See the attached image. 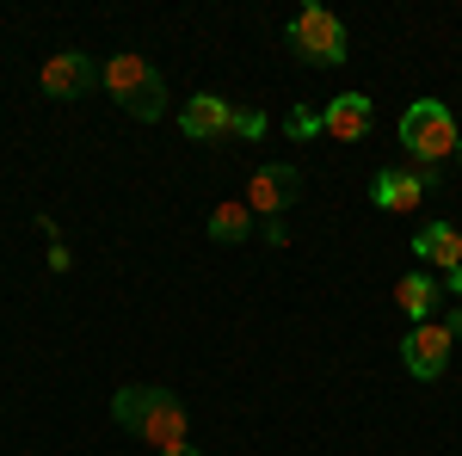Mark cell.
<instances>
[{"label":"cell","mask_w":462,"mask_h":456,"mask_svg":"<svg viewBox=\"0 0 462 456\" xmlns=\"http://www.w3.org/2000/svg\"><path fill=\"white\" fill-rule=\"evenodd\" d=\"M111 420L124 425V432H136L143 444H154V451L167 456L185 444V407H179V395H167V388H117L111 395Z\"/></svg>","instance_id":"cell-1"},{"label":"cell","mask_w":462,"mask_h":456,"mask_svg":"<svg viewBox=\"0 0 462 456\" xmlns=\"http://www.w3.org/2000/svg\"><path fill=\"white\" fill-rule=\"evenodd\" d=\"M99 80H106V93H111L124 111H130V117H143V124L167 117V80H161V69H154L148 56H136V50H117L106 69H99Z\"/></svg>","instance_id":"cell-2"},{"label":"cell","mask_w":462,"mask_h":456,"mask_svg":"<svg viewBox=\"0 0 462 456\" xmlns=\"http://www.w3.org/2000/svg\"><path fill=\"white\" fill-rule=\"evenodd\" d=\"M401 148H413L420 167L450 161L462 148V130H457V117H450V106L444 99H413V106L401 111Z\"/></svg>","instance_id":"cell-3"},{"label":"cell","mask_w":462,"mask_h":456,"mask_svg":"<svg viewBox=\"0 0 462 456\" xmlns=\"http://www.w3.org/2000/svg\"><path fill=\"white\" fill-rule=\"evenodd\" d=\"M290 43H296V56L302 62H315V69H339L352 50H346V25L327 13V6H302L296 19H290Z\"/></svg>","instance_id":"cell-4"},{"label":"cell","mask_w":462,"mask_h":456,"mask_svg":"<svg viewBox=\"0 0 462 456\" xmlns=\"http://www.w3.org/2000/svg\"><path fill=\"white\" fill-rule=\"evenodd\" d=\"M450 346H457V340H450V327H444V321H420V327L401 340V364H407L420 383H431V377H444V370H450Z\"/></svg>","instance_id":"cell-5"},{"label":"cell","mask_w":462,"mask_h":456,"mask_svg":"<svg viewBox=\"0 0 462 456\" xmlns=\"http://www.w3.org/2000/svg\"><path fill=\"white\" fill-rule=\"evenodd\" d=\"M296 191H302V173L290 167V161H272V167H259L247 185V210H259L265 222L272 216H284L290 204H296Z\"/></svg>","instance_id":"cell-6"},{"label":"cell","mask_w":462,"mask_h":456,"mask_svg":"<svg viewBox=\"0 0 462 456\" xmlns=\"http://www.w3.org/2000/svg\"><path fill=\"white\" fill-rule=\"evenodd\" d=\"M370 198H376V210L407 216L426 204V179H420V167H383V173L370 179Z\"/></svg>","instance_id":"cell-7"},{"label":"cell","mask_w":462,"mask_h":456,"mask_svg":"<svg viewBox=\"0 0 462 456\" xmlns=\"http://www.w3.org/2000/svg\"><path fill=\"white\" fill-rule=\"evenodd\" d=\"M99 80V69L80 56V50H56L50 62H43V74H37V87L50 93V99H74V93H87Z\"/></svg>","instance_id":"cell-8"},{"label":"cell","mask_w":462,"mask_h":456,"mask_svg":"<svg viewBox=\"0 0 462 456\" xmlns=\"http://www.w3.org/2000/svg\"><path fill=\"white\" fill-rule=\"evenodd\" d=\"M179 130H185L191 142L235 136V106H228V99H216V93H198V99H185V111H179Z\"/></svg>","instance_id":"cell-9"},{"label":"cell","mask_w":462,"mask_h":456,"mask_svg":"<svg viewBox=\"0 0 462 456\" xmlns=\"http://www.w3.org/2000/svg\"><path fill=\"white\" fill-rule=\"evenodd\" d=\"M320 124H327V136H339V142H364V130H370V99L364 93H339L333 106L320 111Z\"/></svg>","instance_id":"cell-10"},{"label":"cell","mask_w":462,"mask_h":456,"mask_svg":"<svg viewBox=\"0 0 462 456\" xmlns=\"http://www.w3.org/2000/svg\"><path fill=\"white\" fill-rule=\"evenodd\" d=\"M413 253L431 259V265H444V272H457V265H462V235L450 228V222H426L420 241H413Z\"/></svg>","instance_id":"cell-11"},{"label":"cell","mask_w":462,"mask_h":456,"mask_svg":"<svg viewBox=\"0 0 462 456\" xmlns=\"http://www.w3.org/2000/svg\"><path fill=\"white\" fill-rule=\"evenodd\" d=\"M247 228H253V210L241 204V198H228V204H216V210H210V235H216V241L241 247V241H247Z\"/></svg>","instance_id":"cell-12"},{"label":"cell","mask_w":462,"mask_h":456,"mask_svg":"<svg viewBox=\"0 0 462 456\" xmlns=\"http://www.w3.org/2000/svg\"><path fill=\"white\" fill-rule=\"evenodd\" d=\"M394 302H401V309H407L413 321H426V315H431V302H438V284H431L426 272H407V278L394 284Z\"/></svg>","instance_id":"cell-13"},{"label":"cell","mask_w":462,"mask_h":456,"mask_svg":"<svg viewBox=\"0 0 462 456\" xmlns=\"http://www.w3.org/2000/svg\"><path fill=\"white\" fill-rule=\"evenodd\" d=\"M284 130H290V142H315V136H327V124H320V111L315 106H296L284 117Z\"/></svg>","instance_id":"cell-14"},{"label":"cell","mask_w":462,"mask_h":456,"mask_svg":"<svg viewBox=\"0 0 462 456\" xmlns=\"http://www.w3.org/2000/svg\"><path fill=\"white\" fill-rule=\"evenodd\" d=\"M235 136L259 142V136H265V111H235Z\"/></svg>","instance_id":"cell-15"},{"label":"cell","mask_w":462,"mask_h":456,"mask_svg":"<svg viewBox=\"0 0 462 456\" xmlns=\"http://www.w3.org/2000/svg\"><path fill=\"white\" fill-rule=\"evenodd\" d=\"M444 290H450V296H462V265H457V272H444Z\"/></svg>","instance_id":"cell-16"},{"label":"cell","mask_w":462,"mask_h":456,"mask_svg":"<svg viewBox=\"0 0 462 456\" xmlns=\"http://www.w3.org/2000/svg\"><path fill=\"white\" fill-rule=\"evenodd\" d=\"M444 327H450V340H462V309H457L450 321H444Z\"/></svg>","instance_id":"cell-17"},{"label":"cell","mask_w":462,"mask_h":456,"mask_svg":"<svg viewBox=\"0 0 462 456\" xmlns=\"http://www.w3.org/2000/svg\"><path fill=\"white\" fill-rule=\"evenodd\" d=\"M167 456H204V451H198V444H179V451H167Z\"/></svg>","instance_id":"cell-18"}]
</instances>
